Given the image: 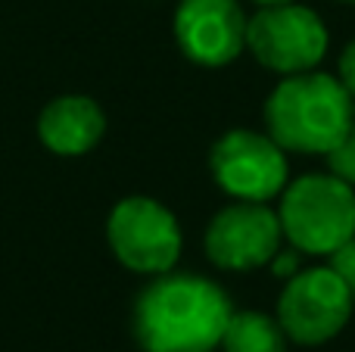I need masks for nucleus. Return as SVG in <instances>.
<instances>
[{
    "label": "nucleus",
    "mask_w": 355,
    "mask_h": 352,
    "mask_svg": "<svg viewBox=\"0 0 355 352\" xmlns=\"http://www.w3.org/2000/svg\"><path fill=\"white\" fill-rule=\"evenodd\" d=\"M275 209L284 240L302 256H334L355 234V187L331 172L290 178Z\"/></svg>",
    "instance_id": "7ed1b4c3"
},
{
    "label": "nucleus",
    "mask_w": 355,
    "mask_h": 352,
    "mask_svg": "<svg viewBox=\"0 0 355 352\" xmlns=\"http://www.w3.org/2000/svg\"><path fill=\"white\" fill-rule=\"evenodd\" d=\"M246 22L250 16L240 0H181L172 31L184 60L202 69H225L246 50Z\"/></svg>",
    "instance_id": "1a4fd4ad"
},
{
    "label": "nucleus",
    "mask_w": 355,
    "mask_h": 352,
    "mask_svg": "<svg viewBox=\"0 0 355 352\" xmlns=\"http://www.w3.org/2000/svg\"><path fill=\"white\" fill-rule=\"evenodd\" d=\"M284 247V231L271 203L231 200L212 215L202 234L206 259L221 272H259L268 268L275 253Z\"/></svg>",
    "instance_id": "6e6552de"
},
{
    "label": "nucleus",
    "mask_w": 355,
    "mask_h": 352,
    "mask_svg": "<svg viewBox=\"0 0 355 352\" xmlns=\"http://www.w3.org/2000/svg\"><path fill=\"white\" fill-rule=\"evenodd\" d=\"M349 134H352V137H355V122H352V131H349Z\"/></svg>",
    "instance_id": "a211bd4d"
},
{
    "label": "nucleus",
    "mask_w": 355,
    "mask_h": 352,
    "mask_svg": "<svg viewBox=\"0 0 355 352\" xmlns=\"http://www.w3.org/2000/svg\"><path fill=\"white\" fill-rule=\"evenodd\" d=\"M265 131L284 153L324 156L352 131L355 103L327 72L284 75L265 100Z\"/></svg>",
    "instance_id": "f03ea898"
},
{
    "label": "nucleus",
    "mask_w": 355,
    "mask_h": 352,
    "mask_svg": "<svg viewBox=\"0 0 355 352\" xmlns=\"http://www.w3.org/2000/svg\"><path fill=\"white\" fill-rule=\"evenodd\" d=\"M209 172L231 200L271 203L287 187L290 162L268 131L227 128L209 150Z\"/></svg>",
    "instance_id": "0eeeda50"
},
{
    "label": "nucleus",
    "mask_w": 355,
    "mask_h": 352,
    "mask_svg": "<svg viewBox=\"0 0 355 352\" xmlns=\"http://www.w3.org/2000/svg\"><path fill=\"white\" fill-rule=\"evenodd\" d=\"M355 312V299L346 281L331 265L302 268L284 281L275 318L296 346H324L346 331Z\"/></svg>",
    "instance_id": "39448f33"
},
{
    "label": "nucleus",
    "mask_w": 355,
    "mask_h": 352,
    "mask_svg": "<svg viewBox=\"0 0 355 352\" xmlns=\"http://www.w3.org/2000/svg\"><path fill=\"white\" fill-rule=\"evenodd\" d=\"M106 112L94 97L62 94L50 100L37 116V141L56 156H85L103 141Z\"/></svg>",
    "instance_id": "9d476101"
},
{
    "label": "nucleus",
    "mask_w": 355,
    "mask_h": 352,
    "mask_svg": "<svg viewBox=\"0 0 355 352\" xmlns=\"http://www.w3.org/2000/svg\"><path fill=\"white\" fill-rule=\"evenodd\" d=\"M234 303L218 281L196 272H162L137 293L131 331L144 352H215Z\"/></svg>",
    "instance_id": "f257e3e1"
},
{
    "label": "nucleus",
    "mask_w": 355,
    "mask_h": 352,
    "mask_svg": "<svg viewBox=\"0 0 355 352\" xmlns=\"http://www.w3.org/2000/svg\"><path fill=\"white\" fill-rule=\"evenodd\" d=\"M221 352H287L290 340L281 322L268 312L256 309H234L227 328L221 334Z\"/></svg>",
    "instance_id": "9b49d317"
},
{
    "label": "nucleus",
    "mask_w": 355,
    "mask_h": 352,
    "mask_svg": "<svg viewBox=\"0 0 355 352\" xmlns=\"http://www.w3.org/2000/svg\"><path fill=\"white\" fill-rule=\"evenodd\" d=\"M110 249L128 272L162 274L172 272L181 259L184 234L175 212L153 197H125L112 206L106 218Z\"/></svg>",
    "instance_id": "423d86ee"
},
{
    "label": "nucleus",
    "mask_w": 355,
    "mask_h": 352,
    "mask_svg": "<svg viewBox=\"0 0 355 352\" xmlns=\"http://www.w3.org/2000/svg\"><path fill=\"white\" fill-rule=\"evenodd\" d=\"M252 3H259V6H271V3H290V0H252Z\"/></svg>",
    "instance_id": "dca6fc26"
},
{
    "label": "nucleus",
    "mask_w": 355,
    "mask_h": 352,
    "mask_svg": "<svg viewBox=\"0 0 355 352\" xmlns=\"http://www.w3.org/2000/svg\"><path fill=\"white\" fill-rule=\"evenodd\" d=\"M324 159H327L331 175H337L340 181L355 187V137L352 134H346L331 153H324Z\"/></svg>",
    "instance_id": "f8f14e48"
},
{
    "label": "nucleus",
    "mask_w": 355,
    "mask_h": 352,
    "mask_svg": "<svg viewBox=\"0 0 355 352\" xmlns=\"http://www.w3.org/2000/svg\"><path fill=\"white\" fill-rule=\"evenodd\" d=\"M327 47L331 35L324 19L300 0L259 6L246 22V50L259 66L281 78L318 69Z\"/></svg>",
    "instance_id": "20e7f679"
},
{
    "label": "nucleus",
    "mask_w": 355,
    "mask_h": 352,
    "mask_svg": "<svg viewBox=\"0 0 355 352\" xmlns=\"http://www.w3.org/2000/svg\"><path fill=\"white\" fill-rule=\"evenodd\" d=\"M327 259H331L334 272H337L340 278L346 281V287H349V293H352V299H355V234L334 256H327Z\"/></svg>",
    "instance_id": "ddd939ff"
},
{
    "label": "nucleus",
    "mask_w": 355,
    "mask_h": 352,
    "mask_svg": "<svg viewBox=\"0 0 355 352\" xmlns=\"http://www.w3.org/2000/svg\"><path fill=\"white\" fill-rule=\"evenodd\" d=\"M337 78H340V85L346 87V94H349L352 103H355V41L346 44L343 53H340V62H337Z\"/></svg>",
    "instance_id": "2eb2a0df"
},
{
    "label": "nucleus",
    "mask_w": 355,
    "mask_h": 352,
    "mask_svg": "<svg viewBox=\"0 0 355 352\" xmlns=\"http://www.w3.org/2000/svg\"><path fill=\"white\" fill-rule=\"evenodd\" d=\"M340 3H352L355 6V0H340Z\"/></svg>",
    "instance_id": "f3484780"
},
{
    "label": "nucleus",
    "mask_w": 355,
    "mask_h": 352,
    "mask_svg": "<svg viewBox=\"0 0 355 352\" xmlns=\"http://www.w3.org/2000/svg\"><path fill=\"white\" fill-rule=\"evenodd\" d=\"M268 268H271V274H275V278H281V281L293 278V274L302 272V253L287 243V247H281L275 253V259L268 262Z\"/></svg>",
    "instance_id": "4468645a"
}]
</instances>
